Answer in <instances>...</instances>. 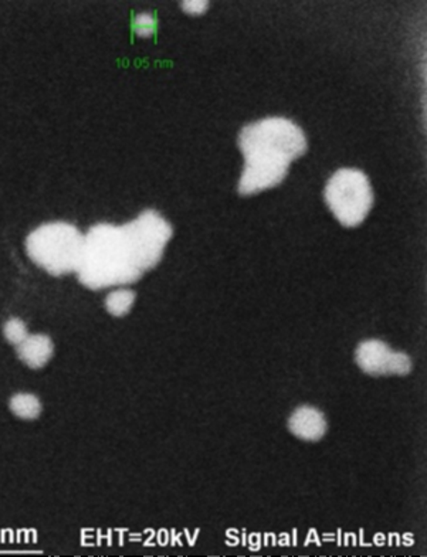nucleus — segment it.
Instances as JSON below:
<instances>
[{
    "mask_svg": "<svg viewBox=\"0 0 427 557\" xmlns=\"http://www.w3.org/2000/svg\"><path fill=\"white\" fill-rule=\"evenodd\" d=\"M172 234L155 210H145L124 226H93L84 236L78 279L90 289L134 284L161 261Z\"/></svg>",
    "mask_w": 427,
    "mask_h": 557,
    "instance_id": "obj_1",
    "label": "nucleus"
},
{
    "mask_svg": "<svg viewBox=\"0 0 427 557\" xmlns=\"http://www.w3.org/2000/svg\"><path fill=\"white\" fill-rule=\"evenodd\" d=\"M239 147L246 159L239 193L251 196L283 182L290 164L307 152L309 144L296 122L276 116L244 127Z\"/></svg>",
    "mask_w": 427,
    "mask_h": 557,
    "instance_id": "obj_2",
    "label": "nucleus"
},
{
    "mask_svg": "<svg viewBox=\"0 0 427 557\" xmlns=\"http://www.w3.org/2000/svg\"><path fill=\"white\" fill-rule=\"evenodd\" d=\"M26 248L32 261L48 274L66 276L80 267L84 236L70 223H47L29 234Z\"/></svg>",
    "mask_w": 427,
    "mask_h": 557,
    "instance_id": "obj_3",
    "label": "nucleus"
},
{
    "mask_svg": "<svg viewBox=\"0 0 427 557\" xmlns=\"http://www.w3.org/2000/svg\"><path fill=\"white\" fill-rule=\"evenodd\" d=\"M325 200L341 225L357 228L372 208V187L362 170L344 167L328 180Z\"/></svg>",
    "mask_w": 427,
    "mask_h": 557,
    "instance_id": "obj_4",
    "label": "nucleus"
},
{
    "mask_svg": "<svg viewBox=\"0 0 427 557\" xmlns=\"http://www.w3.org/2000/svg\"><path fill=\"white\" fill-rule=\"evenodd\" d=\"M358 366L372 376L409 375L412 360L406 353L395 352L385 342L378 339L365 340L355 353Z\"/></svg>",
    "mask_w": 427,
    "mask_h": 557,
    "instance_id": "obj_5",
    "label": "nucleus"
},
{
    "mask_svg": "<svg viewBox=\"0 0 427 557\" xmlns=\"http://www.w3.org/2000/svg\"><path fill=\"white\" fill-rule=\"evenodd\" d=\"M290 431L304 441H319L327 432L328 424L322 411L311 406H301L289 420Z\"/></svg>",
    "mask_w": 427,
    "mask_h": 557,
    "instance_id": "obj_6",
    "label": "nucleus"
},
{
    "mask_svg": "<svg viewBox=\"0 0 427 557\" xmlns=\"http://www.w3.org/2000/svg\"><path fill=\"white\" fill-rule=\"evenodd\" d=\"M53 353H55V345L46 335H29L17 346L20 360L32 369L45 368L53 358Z\"/></svg>",
    "mask_w": 427,
    "mask_h": 557,
    "instance_id": "obj_7",
    "label": "nucleus"
},
{
    "mask_svg": "<svg viewBox=\"0 0 427 557\" xmlns=\"http://www.w3.org/2000/svg\"><path fill=\"white\" fill-rule=\"evenodd\" d=\"M10 410L23 420H35L42 414V403L35 394L19 393L10 400Z\"/></svg>",
    "mask_w": 427,
    "mask_h": 557,
    "instance_id": "obj_8",
    "label": "nucleus"
},
{
    "mask_svg": "<svg viewBox=\"0 0 427 557\" xmlns=\"http://www.w3.org/2000/svg\"><path fill=\"white\" fill-rule=\"evenodd\" d=\"M134 302H136V292L131 289L109 292L106 299L107 311L114 317H126L131 311Z\"/></svg>",
    "mask_w": 427,
    "mask_h": 557,
    "instance_id": "obj_9",
    "label": "nucleus"
},
{
    "mask_svg": "<svg viewBox=\"0 0 427 557\" xmlns=\"http://www.w3.org/2000/svg\"><path fill=\"white\" fill-rule=\"evenodd\" d=\"M4 333L6 339L16 346H19L23 340L29 337L26 325H25V322L19 319V318H14V319L7 320L4 328Z\"/></svg>",
    "mask_w": 427,
    "mask_h": 557,
    "instance_id": "obj_10",
    "label": "nucleus"
},
{
    "mask_svg": "<svg viewBox=\"0 0 427 557\" xmlns=\"http://www.w3.org/2000/svg\"><path fill=\"white\" fill-rule=\"evenodd\" d=\"M157 30V20L152 15H139L134 20V32L139 37H151Z\"/></svg>",
    "mask_w": 427,
    "mask_h": 557,
    "instance_id": "obj_11",
    "label": "nucleus"
},
{
    "mask_svg": "<svg viewBox=\"0 0 427 557\" xmlns=\"http://www.w3.org/2000/svg\"><path fill=\"white\" fill-rule=\"evenodd\" d=\"M208 2H183L182 6L185 12L190 15H200L208 9Z\"/></svg>",
    "mask_w": 427,
    "mask_h": 557,
    "instance_id": "obj_12",
    "label": "nucleus"
}]
</instances>
